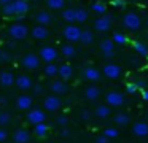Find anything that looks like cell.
<instances>
[{"mask_svg":"<svg viewBox=\"0 0 148 143\" xmlns=\"http://www.w3.org/2000/svg\"><path fill=\"white\" fill-rule=\"evenodd\" d=\"M61 99L58 97V95H48V97H45V100H43V108H45L46 111H56L61 108Z\"/></svg>","mask_w":148,"mask_h":143,"instance_id":"52a82bcc","label":"cell"},{"mask_svg":"<svg viewBox=\"0 0 148 143\" xmlns=\"http://www.w3.org/2000/svg\"><path fill=\"white\" fill-rule=\"evenodd\" d=\"M34 88V92H35V94H40V92H42V86H32Z\"/></svg>","mask_w":148,"mask_h":143,"instance_id":"7dc6e473","label":"cell"},{"mask_svg":"<svg viewBox=\"0 0 148 143\" xmlns=\"http://www.w3.org/2000/svg\"><path fill=\"white\" fill-rule=\"evenodd\" d=\"M35 19H37V22H38L40 25H48V24H51L53 16L49 14L48 11H40V13H37Z\"/></svg>","mask_w":148,"mask_h":143,"instance_id":"ffe728a7","label":"cell"},{"mask_svg":"<svg viewBox=\"0 0 148 143\" xmlns=\"http://www.w3.org/2000/svg\"><path fill=\"white\" fill-rule=\"evenodd\" d=\"M81 118H83L84 121H89V118H91V113H89V111H83V113H81Z\"/></svg>","mask_w":148,"mask_h":143,"instance_id":"f6af8a7d","label":"cell"},{"mask_svg":"<svg viewBox=\"0 0 148 143\" xmlns=\"http://www.w3.org/2000/svg\"><path fill=\"white\" fill-rule=\"evenodd\" d=\"M92 11H96V13H99V14H103V13L107 11V5L103 2H96V3H92Z\"/></svg>","mask_w":148,"mask_h":143,"instance_id":"836d02e7","label":"cell"},{"mask_svg":"<svg viewBox=\"0 0 148 143\" xmlns=\"http://www.w3.org/2000/svg\"><path fill=\"white\" fill-rule=\"evenodd\" d=\"M112 41H113V43H118V44H124L126 41H127V38H126L124 34H119V32H116V34H113Z\"/></svg>","mask_w":148,"mask_h":143,"instance_id":"e575fe53","label":"cell"},{"mask_svg":"<svg viewBox=\"0 0 148 143\" xmlns=\"http://www.w3.org/2000/svg\"><path fill=\"white\" fill-rule=\"evenodd\" d=\"M11 0H0V3H2V5H7V3H10Z\"/></svg>","mask_w":148,"mask_h":143,"instance_id":"f907efd6","label":"cell"},{"mask_svg":"<svg viewBox=\"0 0 148 143\" xmlns=\"http://www.w3.org/2000/svg\"><path fill=\"white\" fill-rule=\"evenodd\" d=\"M2 53H3V51H2V49H0V57H2Z\"/></svg>","mask_w":148,"mask_h":143,"instance_id":"816d5d0a","label":"cell"},{"mask_svg":"<svg viewBox=\"0 0 148 143\" xmlns=\"http://www.w3.org/2000/svg\"><path fill=\"white\" fill-rule=\"evenodd\" d=\"M112 5L115 6V8H124V6H126V3L123 2V0H113V2H112Z\"/></svg>","mask_w":148,"mask_h":143,"instance_id":"60d3db41","label":"cell"},{"mask_svg":"<svg viewBox=\"0 0 148 143\" xmlns=\"http://www.w3.org/2000/svg\"><path fill=\"white\" fill-rule=\"evenodd\" d=\"M26 119H27V122H29V124L35 126V124H38V122H45V119H46V113H45L43 110L34 108V110H29V113H27Z\"/></svg>","mask_w":148,"mask_h":143,"instance_id":"8992f818","label":"cell"},{"mask_svg":"<svg viewBox=\"0 0 148 143\" xmlns=\"http://www.w3.org/2000/svg\"><path fill=\"white\" fill-rule=\"evenodd\" d=\"M30 35H32L35 40H45V38L49 35V30L46 29V25L37 24L35 27H32V30H30Z\"/></svg>","mask_w":148,"mask_h":143,"instance_id":"5bb4252c","label":"cell"},{"mask_svg":"<svg viewBox=\"0 0 148 143\" xmlns=\"http://www.w3.org/2000/svg\"><path fill=\"white\" fill-rule=\"evenodd\" d=\"M135 84H137V88H138V89H142V88L145 86V83H143V81H137Z\"/></svg>","mask_w":148,"mask_h":143,"instance_id":"681fc988","label":"cell"},{"mask_svg":"<svg viewBox=\"0 0 148 143\" xmlns=\"http://www.w3.org/2000/svg\"><path fill=\"white\" fill-rule=\"evenodd\" d=\"M142 97H143V100L148 102V91H142Z\"/></svg>","mask_w":148,"mask_h":143,"instance_id":"c3c4849f","label":"cell"},{"mask_svg":"<svg viewBox=\"0 0 148 143\" xmlns=\"http://www.w3.org/2000/svg\"><path fill=\"white\" fill-rule=\"evenodd\" d=\"M58 75L62 79H70L72 75H73V70H72V67L69 64H62V65L58 67Z\"/></svg>","mask_w":148,"mask_h":143,"instance_id":"d6986e66","label":"cell"},{"mask_svg":"<svg viewBox=\"0 0 148 143\" xmlns=\"http://www.w3.org/2000/svg\"><path fill=\"white\" fill-rule=\"evenodd\" d=\"M43 70H45V75L46 76H56V75H58V65L53 64V62L51 64H46V67Z\"/></svg>","mask_w":148,"mask_h":143,"instance_id":"1f68e13d","label":"cell"},{"mask_svg":"<svg viewBox=\"0 0 148 143\" xmlns=\"http://www.w3.org/2000/svg\"><path fill=\"white\" fill-rule=\"evenodd\" d=\"M8 34L14 40H24L29 35V27L26 24H21V22H14L8 27Z\"/></svg>","mask_w":148,"mask_h":143,"instance_id":"6da1fadb","label":"cell"},{"mask_svg":"<svg viewBox=\"0 0 148 143\" xmlns=\"http://www.w3.org/2000/svg\"><path fill=\"white\" fill-rule=\"evenodd\" d=\"M80 34H81V29L78 27V25L75 24H67L64 27V30H62V35H64V38L67 41H78L80 40Z\"/></svg>","mask_w":148,"mask_h":143,"instance_id":"3957f363","label":"cell"},{"mask_svg":"<svg viewBox=\"0 0 148 143\" xmlns=\"http://www.w3.org/2000/svg\"><path fill=\"white\" fill-rule=\"evenodd\" d=\"M96 143H108V138H107V137H97L96 138Z\"/></svg>","mask_w":148,"mask_h":143,"instance_id":"7bdbcfd3","label":"cell"},{"mask_svg":"<svg viewBox=\"0 0 148 143\" xmlns=\"http://www.w3.org/2000/svg\"><path fill=\"white\" fill-rule=\"evenodd\" d=\"M103 137H107V138H115V137H118V129L116 127H107L103 130Z\"/></svg>","mask_w":148,"mask_h":143,"instance_id":"d590c367","label":"cell"},{"mask_svg":"<svg viewBox=\"0 0 148 143\" xmlns=\"http://www.w3.org/2000/svg\"><path fill=\"white\" fill-rule=\"evenodd\" d=\"M112 27V18L110 16H99V18L94 21V29H97L99 32H107Z\"/></svg>","mask_w":148,"mask_h":143,"instance_id":"9c48e42d","label":"cell"},{"mask_svg":"<svg viewBox=\"0 0 148 143\" xmlns=\"http://www.w3.org/2000/svg\"><path fill=\"white\" fill-rule=\"evenodd\" d=\"M137 91H138V88H137L135 83H127V84H126V92H129V94H135Z\"/></svg>","mask_w":148,"mask_h":143,"instance_id":"f35d334b","label":"cell"},{"mask_svg":"<svg viewBox=\"0 0 148 143\" xmlns=\"http://www.w3.org/2000/svg\"><path fill=\"white\" fill-rule=\"evenodd\" d=\"M51 91L56 94H65L67 92V84H65L62 79H56L51 83Z\"/></svg>","mask_w":148,"mask_h":143,"instance_id":"44dd1931","label":"cell"},{"mask_svg":"<svg viewBox=\"0 0 148 143\" xmlns=\"http://www.w3.org/2000/svg\"><path fill=\"white\" fill-rule=\"evenodd\" d=\"M0 84L3 88H10L14 84V75L11 72H0Z\"/></svg>","mask_w":148,"mask_h":143,"instance_id":"e0dca14e","label":"cell"},{"mask_svg":"<svg viewBox=\"0 0 148 143\" xmlns=\"http://www.w3.org/2000/svg\"><path fill=\"white\" fill-rule=\"evenodd\" d=\"M11 59V56L8 53H2V57H0V60H5V62H8V60Z\"/></svg>","mask_w":148,"mask_h":143,"instance_id":"ee69618b","label":"cell"},{"mask_svg":"<svg viewBox=\"0 0 148 143\" xmlns=\"http://www.w3.org/2000/svg\"><path fill=\"white\" fill-rule=\"evenodd\" d=\"M88 19V11L83 8L75 10V22H84Z\"/></svg>","mask_w":148,"mask_h":143,"instance_id":"f546056e","label":"cell"},{"mask_svg":"<svg viewBox=\"0 0 148 143\" xmlns=\"http://www.w3.org/2000/svg\"><path fill=\"white\" fill-rule=\"evenodd\" d=\"M132 133H134L135 137H147L148 135V124L143 122V121L134 122V126H132Z\"/></svg>","mask_w":148,"mask_h":143,"instance_id":"2e32d148","label":"cell"},{"mask_svg":"<svg viewBox=\"0 0 148 143\" xmlns=\"http://www.w3.org/2000/svg\"><path fill=\"white\" fill-rule=\"evenodd\" d=\"M84 78L96 83V81L100 79V72L96 68V67H86V68H84Z\"/></svg>","mask_w":148,"mask_h":143,"instance_id":"ac0fdd59","label":"cell"},{"mask_svg":"<svg viewBox=\"0 0 148 143\" xmlns=\"http://www.w3.org/2000/svg\"><path fill=\"white\" fill-rule=\"evenodd\" d=\"M62 19H64V21H67L69 24L75 22V8L64 10V11H62Z\"/></svg>","mask_w":148,"mask_h":143,"instance_id":"83f0119b","label":"cell"},{"mask_svg":"<svg viewBox=\"0 0 148 143\" xmlns=\"http://www.w3.org/2000/svg\"><path fill=\"white\" fill-rule=\"evenodd\" d=\"M21 64H23V67L27 70H37L40 67V57L34 53H27L23 56Z\"/></svg>","mask_w":148,"mask_h":143,"instance_id":"277c9868","label":"cell"},{"mask_svg":"<svg viewBox=\"0 0 148 143\" xmlns=\"http://www.w3.org/2000/svg\"><path fill=\"white\" fill-rule=\"evenodd\" d=\"M8 138V132L3 129V127H0V142H5Z\"/></svg>","mask_w":148,"mask_h":143,"instance_id":"b9f144b4","label":"cell"},{"mask_svg":"<svg viewBox=\"0 0 148 143\" xmlns=\"http://www.w3.org/2000/svg\"><path fill=\"white\" fill-rule=\"evenodd\" d=\"M14 143H29L30 140V133L27 129H24V127H21V129H16L14 130Z\"/></svg>","mask_w":148,"mask_h":143,"instance_id":"9a60e30c","label":"cell"},{"mask_svg":"<svg viewBox=\"0 0 148 143\" xmlns=\"http://www.w3.org/2000/svg\"><path fill=\"white\" fill-rule=\"evenodd\" d=\"M58 124H61V126H65V124H69V118L65 116V114H61V116L58 118Z\"/></svg>","mask_w":148,"mask_h":143,"instance_id":"ab89813d","label":"cell"},{"mask_svg":"<svg viewBox=\"0 0 148 143\" xmlns=\"http://www.w3.org/2000/svg\"><path fill=\"white\" fill-rule=\"evenodd\" d=\"M105 99H107V105H110V107H119V105L124 103V95L118 91H110Z\"/></svg>","mask_w":148,"mask_h":143,"instance_id":"ba28073f","label":"cell"},{"mask_svg":"<svg viewBox=\"0 0 148 143\" xmlns=\"http://www.w3.org/2000/svg\"><path fill=\"white\" fill-rule=\"evenodd\" d=\"M46 5L51 10H61V8H64L65 0H46Z\"/></svg>","mask_w":148,"mask_h":143,"instance_id":"4dcf8cb0","label":"cell"},{"mask_svg":"<svg viewBox=\"0 0 148 143\" xmlns=\"http://www.w3.org/2000/svg\"><path fill=\"white\" fill-rule=\"evenodd\" d=\"M48 130H49V127L46 126L45 122H38V124L34 126V133H35L37 137H45L46 133H48Z\"/></svg>","mask_w":148,"mask_h":143,"instance_id":"cb8c5ba5","label":"cell"},{"mask_svg":"<svg viewBox=\"0 0 148 143\" xmlns=\"http://www.w3.org/2000/svg\"><path fill=\"white\" fill-rule=\"evenodd\" d=\"M2 11H3L5 16H14V6H13V0H11L10 3H7V5H3V8H2Z\"/></svg>","mask_w":148,"mask_h":143,"instance_id":"8d00e7d4","label":"cell"},{"mask_svg":"<svg viewBox=\"0 0 148 143\" xmlns=\"http://www.w3.org/2000/svg\"><path fill=\"white\" fill-rule=\"evenodd\" d=\"M96 116L100 118V119H105V118L110 116V107L108 105H99L96 108Z\"/></svg>","mask_w":148,"mask_h":143,"instance_id":"d4e9b609","label":"cell"},{"mask_svg":"<svg viewBox=\"0 0 148 143\" xmlns=\"http://www.w3.org/2000/svg\"><path fill=\"white\" fill-rule=\"evenodd\" d=\"M14 84H16L18 89H21V91H27V89H32L34 83H32V79H30V76L18 75V76H14Z\"/></svg>","mask_w":148,"mask_h":143,"instance_id":"30bf717a","label":"cell"},{"mask_svg":"<svg viewBox=\"0 0 148 143\" xmlns=\"http://www.w3.org/2000/svg\"><path fill=\"white\" fill-rule=\"evenodd\" d=\"M132 46H134V49L137 51L140 56H148V49H147V46H145L142 41H132Z\"/></svg>","mask_w":148,"mask_h":143,"instance_id":"f1b7e54d","label":"cell"},{"mask_svg":"<svg viewBox=\"0 0 148 143\" xmlns=\"http://www.w3.org/2000/svg\"><path fill=\"white\" fill-rule=\"evenodd\" d=\"M11 121V116L10 113H7V111H0V127L7 126L8 122Z\"/></svg>","mask_w":148,"mask_h":143,"instance_id":"74e56055","label":"cell"},{"mask_svg":"<svg viewBox=\"0 0 148 143\" xmlns=\"http://www.w3.org/2000/svg\"><path fill=\"white\" fill-rule=\"evenodd\" d=\"M123 24H124V27L127 29V30L135 32V30L140 29L142 19H140V16H138L137 13H126L124 18H123Z\"/></svg>","mask_w":148,"mask_h":143,"instance_id":"7a4b0ae2","label":"cell"},{"mask_svg":"<svg viewBox=\"0 0 148 143\" xmlns=\"http://www.w3.org/2000/svg\"><path fill=\"white\" fill-rule=\"evenodd\" d=\"M13 6H14V16L23 18V14H26L29 11V2L27 0H13Z\"/></svg>","mask_w":148,"mask_h":143,"instance_id":"4fadbf2b","label":"cell"},{"mask_svg":"<svg viewBox=\"0 0 148 143\" xmlns=\"http://www.w3.org/2000/svg\"><path fill=\"white\" fill-rule=\"evenodd\" d=\"M103 75L110 79H116L121 75V67L116 65V64H105L103 65Z\"/></svg>","mask_w":148,"mask_h":143,"instance_id":"8fae6325","label":"cell"},{"mask_svg":"<svg viewBox=\"0 0 148 143\" xmlns=\"http://www.w3.org/2000/svg\"><path fill=\"white\" fill-rule=\"evenodd\" d=\"M32 105H34V99L30 97V95H27V94L18 95L16 107L19 108V110H30V108H32Z\"/></svg>","mask_w":148,"mask_h":143,"instance_id":"7c38bea8","label":"cell"},{"mask_svg":"<svg viewBox=\"0 0 148 143\" xmlns=\"http://www.w3.org/2000/svg\"><path fill=\"white\" fill-rule=\"evenodd\" d=\"M113 41L110 40V38H105V40H102L100 41V51H102L103 54H107V53H113Z\"/></svg>","mask_w":148,"mask_h":143,"instance_id":"4316f807","label":"cell"},{"mask_svg":"<svg viewBox=\"0 0 148 143\" xmlns=\"http://www.w3.org/2000/svg\"><path fill=\"white\" fill-rule=\"evenodd\" d=\"M61 54H62L64 57H73L75 54H77V49H75L73 44L67 43V44H64V46L61 48Z\"/></svg>","mask_w":148,"mask_h":143,"instance_id":"484cf974","label":"cell"},{"mask_svg":"<svg viewBox=\"0 0 148 143\" xmlns=\"http://www.w3.org/2000/svg\"><path fill=\"white\" fill-rule=\"evenodd\" d=\"M38 54H40V59L43 60V62H46V64H51L53 60H56V57H58V49H56L54 46H43L42 49L38 51Z\"/></svg>","mask_w":148,"mask_h":143,"instance_id":"5b68a950","label":"cell"},{"mask_svg":"<svg viewBox=\"0 0 148 143\" xmlns=\"http://www.w3.org/2000/svg\"><path fill=\"white\" fill-rule=\"evenodd\" d=\"M84 95H86L88 100H96L100 95V89L96 88V86H89V88H86V91H84Z\"/></svg>","mask_w":148,"mask_h":143,"instance_id":"7402d4cb","label":"cell"},{"mask_svg":"<svg viewBox=\"0 0 148 143\" xmlns=\"http://www.w3.org/2000/svg\"><path fill=\"white\" fill-rule=\"evenodd\" d=\"M78 41H81L83 44H91L94 41V35H92V32L91 30H81V34H80V40Z\"/></svg>","mask_w":148,"mask_h":143,"instance_id":"603a6c76","label":"cell"},{"mask_svg":"<svg viewBox=\"0 0 148 143\" xmlns=\"http://www.w3.org/2000/svg\"><path fill=\"white\" fill-rule=\"evenodd\" d=\"M115 122L118 126H126V124H129V116L126 113H118L115 116Z\"/></svg>","mask_w":148,"mask_h":143,"instance_id":"d6a6232c","label":"cell"},{"mask_svg":"<svg viewBox=\"0 0 148 143\" xmlns=\"http://www.w3.org/2000/svg\"><path fill=\"white\" fill-rule=\"evenodd\" d=\"M61 135H62V137H69V135H70V132H69V129H65V127H62V129H61Z\"/></svg>","mask_w":148,"mask_h":143,"instance_id":"bcb514c9","label":"cell"}]
</instances>
